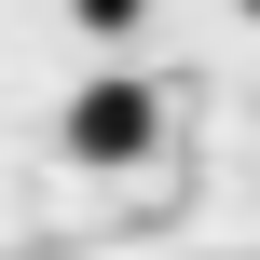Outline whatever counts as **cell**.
<instances>
[{
    "label": "cell",
    "mask_w": 260,
    "mask_h": 260,
    "mask_svg": "<svg viewBox=\"0 0 260 260\" xmlns=\"http://www.w3.org/2000/svg\"><path fill=\"white\" fill-rule=\"evenodd\" d=\"M151 137H165V110H151V82H123V69H96V82L69 96V151H82V165H137Z\"/></svg>",
    "instance_id": "6da1fadb"
},
{
    "label": "cell",
    "mask_w": 260,
    "mask_h": 260,
    "mask_svg": "<svg viewBox=\"0 0 260 260\" xmlns=\"http://www.w3.org/2000/svg\"><path fill=\"white\" fill-rule=\"evenodd\" d=\"M69 14H82V27H96V41H123V27H137V14H151V0H69Z\"/></svg>",
    "instance_id": "7a4b0ae2"
},
{
    "label": "cell",
    "mask_w": 260,
    "mask_h": 260,
    "mask_svg": "<svg viewBox=\"0 0 260 260\" xmlns=\"http://www.w3.org/2000/svg\"><path fill=\"white\" fill-rule=\"evenodd\" d=\"M247 14H260V0H247Z\"/></svg>",
    "instance_id": "3957f363"
}]
</instances>
